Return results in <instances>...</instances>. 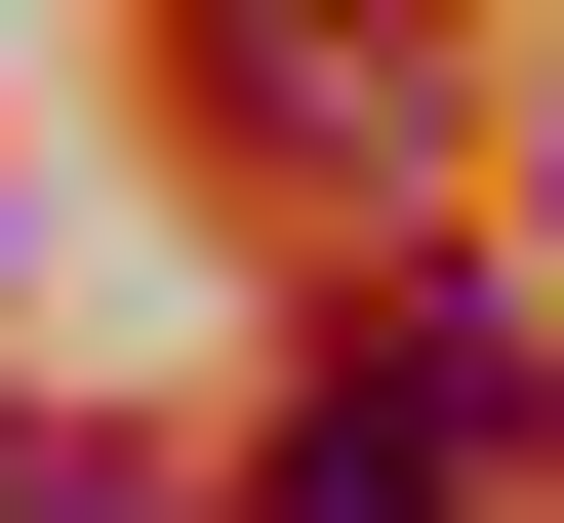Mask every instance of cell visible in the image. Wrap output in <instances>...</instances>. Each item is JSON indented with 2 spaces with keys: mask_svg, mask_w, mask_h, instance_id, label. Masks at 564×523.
<instances>
[{
  "mask_svg": "<svg viewBox=\"0 0 564 523\" xmlns=\"http://www.w3.org/2000/svg\"><path fill=\"white\" fill-rule=\"evenodd\" d=\"M484 443H524V362H484V323H403L364 403H282V483H242V523H444Z\"/></svg>",
  "mask_w": 564,
  "mask_h": 523,
  "instance_id": "cell-1",
  "label": "cell"
},
{
  "mask_svg": "<svg viewBox=\"0 0 564 523\" xmlns=\"http://www.w3.org/2000/svg\"><path fill=\"white\" fill-rule=\"evenodd\" d=\"M0 523H162V483H121V443H41V403H0Z\"/></svg>",
  "mask_w": 564,
  "mask_h": 523,
  "instance_id": "cell-2",
  "label": "cell"
}]
</instances>
